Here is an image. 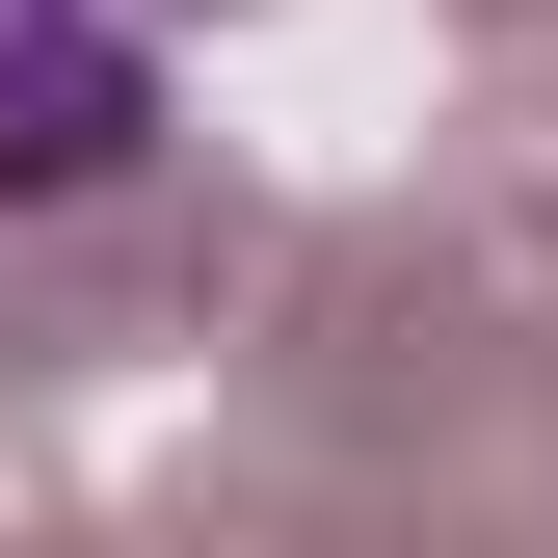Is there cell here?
<instances>
[{
	"label": "cell",
	"mask_w": 558,
	"mask_h": 558,
	"mask_svg": "<svg viewBox=\"0 0 558 558\" xmlns=\"http://www.w3.org/2000/svg\"><path fill=\"white\" fill-rule=\"evenodd\" d=\"M160 160V0H0V186H133Z\"/></svg>",
	"instance_id": "6da1fadb"
}]
</instances>
